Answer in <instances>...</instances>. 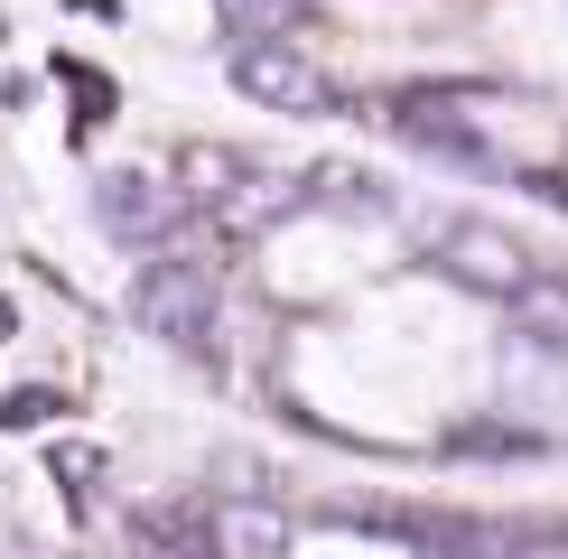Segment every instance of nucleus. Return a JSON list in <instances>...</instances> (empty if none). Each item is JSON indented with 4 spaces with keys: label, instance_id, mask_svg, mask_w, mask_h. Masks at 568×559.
<instances>
[{
    "label": "nucleus",
    "instance_id": "obj_1",
    "mask_svg": "<svg viewBox=\"0 0 568 559\" xmlns=\"http://www.w3.org/2000/svg\"><path fill=\"white\" fill-rule=\"evenodd\" d=\"M131 317L150 326V336H169L178 355H196V364H215V345H224L215 271H205L196 252H150L140 280H131Z\"/></svg>",
    "mask_w": 568,
    "mask_h": 559
},
{
    "label": "nucleus",
    "instance_id": "obj_2",
    "mask_svg": "<svg viewBox=\"0 0 568 559\" xmlns=\"http://www.w3.org/2000/svg\"><path fill=\"white\" fill-rule=\"evenodd\" d=\"M93 215H103V233H112V243L178 252V233H186V186L150 177V169H112L103 186H93Z\"/></svg>",
    "mask_w": 568,
    "mask_h": 559
},
{
    "label": "nucleus",
    "instance_id": "obj_3",
    "mask_svg": "<svg viewBox=\"0 0 568 559\" xmlns=\"http://www.w3.org/2000/svg\"><path fill=\"white\" fill-rule=\"evenodd\" d=\"M233 84L252 103H271V112H336V75L290 38H243L233 47Z\"/></svg>",
    "mask_w": 568,
    "mask_h": 559
},
{
    "label": "nucleus",
    "instance_id": "obj_4",
    "mask_svg": "<svg viewBox=\"0 0 568 559\" xmlns=\"http://www.w3.org/2000/svg\"><path fill=\"white\" fill-rule=\"evenodd\" d=\"M438 262H447V280H466V289H485V298H523L531 289V252L513 243V233H494V224H447L438 233Z\"/></svg>",
    "mask_w": 568,
    "mask_h": 559
},
{
    "label": "nucleus",
    "instance_id": "obj_5",
    "mask_svg": "<svg viewBox=\"0 0 568 559\" xmlns=\"http://www.w3.org/2000/svg\"><path fill=\"white\" fill-rule=\"evenodd\" d=\"M205 550L215 559H290V512L262 495H224L205 512Z\"/></svg>",
    "mask_w": 568,
    "mask_h": 559
},
{
    "label": "nucleus",
    "instance_id": "obj_6",
    "mask_svg": "<svg viewBox=\"0 0 568 559\" xmlns=\"http://www.w3.org/2000/svg\"><path fill=\"white\" fill-rule=\"evenodd\" d=\"M224 233H271V224H290V215H307V186L298 177H280V169H252L243 159V177L224 186L215 205H205Z\"/></svg>",
    "mask_w": 568,
    "mask_h": 559
},
{
    "label": "nucleus",
    "instance_id": "obj_7",
    "mask_svg": "<svg viewBox=\"0 0 568 559\" xmlns=\"http://www.w3.org/2000/svg\"><path fill=\"white\" fill-rule=\"evenodd\" d=\"M513 326H523V345H540V355H568V280H531L513 298Z\"/></svg>",
    "mask_w": 568,
    "mask_h": 559
},
{
    "label": "nucleus",
    "instance_id": "obj_8",
    "mask_svg": "<svg viewBox=\"0 0 568 559\" xmlns=\"http://www.w3.org/2000/svg\"><path fill=\"white\" fill-rule=\"evenodd\" d=\"M233 19H243V38H290L307 19V0H224Z\"/></svg>",
    "mask_w": 568,
    "mask_h": 559
},
{
    "label": "nucleus",
    "instance_id": "obj_9",
    "mask_svg": "<svg viewBox=\"0 0 568 559\" xmlns=\"http://www.w3.org/2000/svg\"><path fill=\"white\" fill-rule=\"evenodd\" d=\"M65 402H57V392H47V383H19L10 392V402H0V419H10V429H47V419H57Z\"/></svg>",
    "mask_w": 568,
    "mask_h": 559
},
{
    "label": "nucleus",
    "instance_id": "obj_10",
    "mask_svg": "<svg viewBox=\"0 0 568 559\" xmlns=\"http://www.w3.org/2000/svg\"><path fill=\"white\" fill-rule=\"evenodd\" d=\"M57 476L65 485H93V476H103V448H57Z\"/></svg>",
    "mask_w": 568,
    "mask_h": 559
},
{
    "label": "nucleus",
    "instance_id": "obj_11",
    "mask_svg": "<svg viewBox=\"0 0 568 559\" xmlns=\"http://www.w3.org/2000/svg\"><path fill=\"white\" fill-rule=\"evenodd\" d=\"M0 336H10V308H0Z\"/></svg>",
    "mask_w": 568,
    "mask_h": 559
}]
</instances>
